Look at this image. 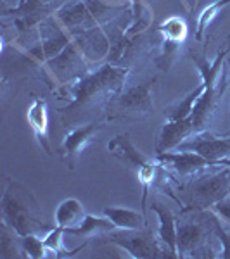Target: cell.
<instances>
[{"instance_id":"obj_1","label":"cell","mask_w":230,"mask_h":259,"mask_svg":"<svg viewBox=\"0 0 230 259\" xmlns=\"http://www.w3.org/2000/svg\"><path fill=\"white\" fill-rule=\"evenodd\" d=\"M2 223L24 235H47L54 227L45 223L42 214L40 202L33 195V192L18 180H7V187L4 190L2 202Z\"/></svg>"},{"instance_id":"obj_2","label":"cell","mask_w":230,"mask_h":259,"mask_svg":"<svg viewBox=\"0 0 230 259\" xmlns=\"http://www.w3.org/2000/svg\"><path fill=\"white\" fill-rule=\"evenodd\" d=\"M128 76V69L114 64H104L99 69L92 71L89 74H83L78 78L68 92L71 94V100L68 106L62 107V112H73L76 109L89 106L94 100L102 99L106 95L107 99H112L111 95L120 94L125 87V80Z\"/></svg>"},{"instance_id":"obj_3","label":"cell","mask_w":230,"mask_h":259,"mask_svg":"<svg viewBox=\"0 0 230 259\" xmlns=\"http://www.w3.org/2000/svg\"><path fill=\"white\" fill-rule=\"evenodd\" d=\"M107 150L112 157H116L125 168L135 173L139 182L144 187V194H142V211L145 209V202H147L149 189L154 185L158 178V164L152 162L149 157H145L140 150H137L135 145L132 144L130 135L128 133H121L116 135L109 144H107Z\"/></svg>"},{"instance_id":"obj_4","label":"cell","mask_w":230,"mask_h":259,"mask_svg":"<svg viewBox=\"0 0 230 259\" xmlns=\"http://www.w3.org/2000/svg\"><path fill=\"white\" fill-rule=\"evenodd\" d=\"M230 192V169H220L216 173L203 175L192 178L185 185V195L189 199V206L183 211L194 209H211L213 204L227 197Z\"/></svg>"},{"instance_id":"obj_5","label":"cell","mask_w":230,"mask_h":259,"mask_svg":"<svg viewBox=\"0 0 230 259\" xmlns=\"http://www.w3.org/2000/svg\"><path fill=\"white\" fill-rule=\"evenodd\" d=\"M156 78L135 83L121 89L114 99L109 100V109L114 118H142L152 111V87Z\"/></svg>"},{"instance_id":"obj_6","label":"cell","mask_w":230,"mask_h":259,"mask_svg":"<svg viewBox=\"0 0 230 259\" xmlns=\"http://www.w3.org/2000/svg\"><path fill=\"white\" fill-rule=\"evenodd\" d=\"M109 244L116 245L125 254H128L133 259H150V257H175V254L170 249L156 244L152 235L142 230H121V232H109L104 239Z\"/></svg>"},{"instance_id":"obj_7","label":"cell","mask_w":230,"mask_h":259,"mask_svg":"<svg viewBox=\"0 0 230 259\" xmlns=\"http://www.w3.org/2000/svg\"><path fill=\"white\" fill-rule=\"evenodd\" d=\"M178 150H194L206 157L208 161L215 162V164L225 166L227 164V157H230V137H213L210 133L199 132L192 135L190 140L182 142L177 147Z\"/></svg>"},{"instance_id":"obj_8","label":"cell","mask_w":230,"mask_h":259,"mask_svg":"<svg viewBox=\"0 0 230 259\" xmlns=\"http://www.w3.org/2000/svg\"><path fill=\"white\" fill-rule=\"evenodd\" d=\"M87 62L89 61L85 59V56L78 49V45L74 41H71L61 54L49 59L45 64L49 66V69L52 71V74L57 80L64 83L68 80H73V78H82V73H85Z\"/></svg>"},{"instance_id":"obj_9","label":"cell","mask_w":230,"mask_h":259,"mask_svg":"<svg viewBox=\"0 0 230 259\" xmlns=\"http://www.w3.org/2000/svg\"><path fill=\"white\" fill-rule=\"evenodd\" d=\"M158 161L161 162L165 168L171 169L173 173L180 175V177H189V175L199 173L213 166H220L215 162L208 161L201 154L194 150H177V152H158Z\"/></svg>"},{"instance_id":"obj_10","label":"cell","mask_w":230,"mask_h":259,"mask_svg":"<svg viewBox=\"0 0 230 259\" xmlns=\"http://www.w3.org/2000/svg\"><path fill=\"white\" fill-rule=\"evenodd\" d=\"M99 130H102V124L100 123H87V124H80V126L73 128L68 135L64 137V140H62V144L59 147V157L64 161V164L68 166V168L71 169L74 168L78 156H80L83 152V149L90 144Z\"/></svg>"},{"instance_id":"obj_11","label":"cell","mask_w":230,"mask_h":259,"mask_svg":"<svg viewBox=\"0 0 230 259\" xmlns=\"http://www.w3.org/2000/svg\"><path fill=\"white\" fill-rule=\"evenodd\" d=\"M71 36L89 62L100 61L109 54V36L104 28H87V30L71 33Z\"/></svg>"},{"instance_id":"obj_12","label":"cell","mask_w":230,"mask_h":259,"mask_svg":"<svg viewBox=\"0 0 230 259\" xmlns=\"http://www.w3.org/2000/svg\"><path fill=\"white\" fill-rule=\"evenodd\" d=\"M71 41H73L71 33L62 28L54 16H49L40 23V47L45 56V62L61 54Z\"/></svg>"},{"instance_id":"obj_13","label":"cell","mask_w":230,"mask_h":259,"mask_svg":"<svg viewBox=\"0 0 230 259\" xmlns=\"http://www.w3.org/2000/svg\"><path fill=\"white\" fill-rule=\"evenodd\" d=\"M206 228L194 218L177 221V254L178 257H190L203 245H206Z\"/></svg>"},{"instance_id":"obj_14","label":"cell","mask_w":230,"mask_h":259,"mask_svg":"<svg viewBox=\"0 0 230 259\" xmlns=\"http://www.w3.org/2000/svg\"><path fill=\"white\" fill-rule=\"evenodd\" d=\"M54 18L59 21L61 26L66 28L69 33L99 26L94 21V18H92L85 0H69V2H66L64 6L57 9Z\"/></svg>"},{"instance_id":"obj_15","label":"cell","mask_w":230,"mask_h":259,"mask_svg":"<svg viewBox=\"0 0 230 259\" xmlns=\"http://www.w3.org/2000/svg\"><path fill=\"white\" fill-rule=\"evenodd\" d=\"M196 135V124L192 116L180 121H168L163 124L158 137L156 152H168L171 149H177L185 139Z\"/></svg>"},{"instance_id":"obj_16","label":"cell","mask_w":230,"mask_h":259,"mask_svg":"<svg viewBox=\"0 0 230 259\" xmlns=\"http://www.w3.org/2000/svg\"><path fill=\"white\" fill-rule=\"evenodd\" d=\"M150 209L158 216V239L163 244V247L170 249L178 257L177 254V218L168 206H165L158 199L150 200Z\"/></svg>"},{"instance_id":"obj_17","label":"cell","mask_w":230,"mask_h":259,"mask_svg":"<svg viewBox=\"0 0 230 259\" xmlns=\"http://www.w3.org/2000/svg\"><path fill=\"white\" fill-rule=\"evenodd\" d=\"M26 119L30 128L35 133V139L40 144V147L50 154V145H49V114H47V102L44 99L33 95L31 104L28 106Z\"/></svg>"},{"instance_id":"obj_18","label":"cell","mask_w":230,"mask_h":259,"mask_svg":"<svg viewBox=\"0 0 230 259\" xmlns=\"http://www.w3.org/2000/svg\"><path fill=\"white\" fill-rule=\"evenodd\" d=\"M87 212L83 204L78 199H64L56 209V227H61L66 232L78 228L85 220Z\"/></svg>"},{"instance_id":"obj_19","label":"cell","mask_w":230,"mask_h":259,"mask_svg":"<svg viewBox=\"0 0 230 259\" xmlns=\"http://www.w3.org/2000/svg\"><path fill=\"white\" fill-rule=\"evenodd\" d=\"M102 214L109 218L118 230H142L145 228L144 212L128 209V207H104Z\"/></svg>"},{"instance_id":"obj_20","label":"cell","mask_w":230,"mask_h":259,"mask_svg":"<svg viewBox=\"0 0 230 259\" xmlns=\"http://www.w3.org/2000/svg\"><path fill=\"white\" fill-rule=\"evenodd\" d=\"M152 23V11L144 0H132V19L127 28V36L133 38L145 31Z\"/></svg>"},{"instance_id":"obj_21","label":"cell","mask_w":230,"mask_h":259,"mask_svg":"<svg viewBox=\"0 0 230 259\" xmlns=\"http://www.w3.org/2000/svg\"><path fill=\"white\" fill-rule=\"evenodd\" d=\"M21 256H24L23 237L6 223H2L0 225V257L12 259Z\"/></svg>"},{"instance_id":"obj_22","label":"cell","mask_w":230,"mask_h":259,"mask_svg":"<svg viewBox=\"0 0 230 259\" xmlns=\"http://www.w3.org/2000/svg\"><path fill=\"white\" fill-rule=\"evenodd\" d=\"M112 230H116L114 223L106 218V216H94V214H87L83 223L78 228L71 230V235L76 237H92V235H100V233H109Z\"/></svg>"},{"instance_id":"obj_23","label":"cell","mask_w":230,"mask_h":259,"mask_svg":"<svg viewBox=\"0 0 230 259\" xmlns=\"http://www.w3.org/2000/svg\"><path fill=\"white\" fill-rule=\"evenodd\" d=\"M203 94H204V85H203V81H201V85L198 87V89L192 90L190 94H187L180 102H177L171 107H168V111L165 112L166 119L168 121H180V119L189 118Z\"/></svg>"},{"instance_id":"obj_24","label":"cell","mask_w":230,"mask_h":259,"mask_svg":"<svg viewBox=\"0 0 230 259\" xmlns=\"http://www.w3.org/2000/svg\"><path fill=\"white\" fill-rule=\"evenodd\" d=\"M158 31L163 35V40H170L175 41V44H182L185 41L187 35H189V28H187V23L178 16H171L166 21H163L158 28Z\"/></svg>"},{"instance_id":"obj_25","label":"cell","mask_w":230,"mask_h":259,"mask_svg":"<svg viewBox=\"0 0 230 259\" xmlns=\"http://www.w3.org/2000/svg\"><path fill=\"white\" fill-rule=\"evenodd\" d=\"M230 4V0H216V2H213L211 6L204 7L203 12L199 14V21H198V31H196V38L198 40H203V35L204 31L210 28V24L218 18V14L221 11L225 9Z\"/></svg>"},{"instance_id":"obj_26","label":"cell","mask_w":230,"mask_h":259,"mask_svg":"<svg viewBox=\"0 0 230 259\" xmlns=\"http://www.w3.org/2000/svg\"><path fill=\"white\" fill-rule=\"evenodd\" d=\"M23 249L24 256L30 259H44L52 256L44 242V237L40 235H24L23 237Z\"/></svg>"},{"instance_id":"obj_27","label":"cell","mask_w":230,"mask_h":259,"mask_svg":"<svg viewBox=\"0 0 230 259\" xmlns=\"http://www.w3.org/2000/svg\"><path fill=\"white\" fill-rule=\"evenodd\" d=\"M64 232L66 230H62L61 227H54L47 235H44V242H45V245H47V249L50 250L52 256H71V254H73L66 249L64 240H62Z\"/></svg>"},{"instance_id":"obj_28","label":"cell","mask_w":230,"mask_h":259,"mask_svg":"<svg viewBox=\"0 0 230 259\" xmlns=\"http://www.w3.org/2000/svg\"><path fill=\"white\" fill-rule=\"evenodd\" d=\"M178 47H180V44H175V41H170V40H163L160 56L156 57V64L160 66V69L166 71L170 68V64H171V61H173Z\"/></svg>"},{"instance_id":"obj_29","label":"cell","mask_w":230,"mask_h":259,"mask_svg":"<svg viewBox=\"0 0 230 259\" xmlns=\"http://www.w3.org/2000/svg\"><path fill=\"white\" fill-rule=\"evenodd\" d=\"M52 0H21V4L16 9H12L14 14H21V16H36L40 14L42 11H45V7Z\"/></svg>"},{"instance_id":"obj_30","label":"cell","mask_w":230,"mask_h":259,"mask_svg":"<svg viewBox=\"0 0 230 259\" xmlns=\"http://www.w3.org/2000/svg\"><path fill=\"white\" fill-rule=\"evenodd\" d=\"M213 225H215V233L221 244V252L218 254V257L230 259V235L223 230V227H221V223H220V218L215 216V212H213Z\"/></svg>"},{"instance_id":"obj_31","label":"cell","mask_w":230,"mask_h":259,"mask_svg":"<svg viewBox=\"0 0 230 259\" xmlns=\"http://www.w3.org/2000/svg\"><path fill=\"white\" fill-rule=\"evenodd\" d=\"M211 212H215L218 218L225 220L230 225V195H227V197L218 200L216 204H213Z\"/></svg>"},{"instance_id":"obj_32","label":"cell","mask_w":230,"mask_h":259,"mask_svg":"<svg viewBox=\"0 0 230 259\" xmlns=\"http://www.w3.org/2000/svg\"><path fill=\"white\" fill-rule=\"evenodd\" d=\"M4 4H6V6H12L16 9V7L21 4V0H4Z\"/></svg>"},{"instance_id":"obj_33","label":"cell","mask_w":230,"mask_h":259,"mask_svg":"<svg viewBox=\"0 0 230 259\" xmlns=\"http://www.w3.org/2000/svg\"><path fill=\"white\" fill-rule=\"evenodd\" d=\"M228 74H230V69H228ZM227 137H230V132L227 133Z\"/></svg>"},{"instance_id":"obj_34","label":"cell","mask_w":230,"mask_h":259,"mask_svg":"<svg viewBox=\"0 0 230 259\" xmlns=\"http://www.w3.org/2000/svg\"><path fill=\"white\" fill-rule=\"evenodd\" d=\"M228 195H230V192H228Z\"/></svg>"}]
</instances>
